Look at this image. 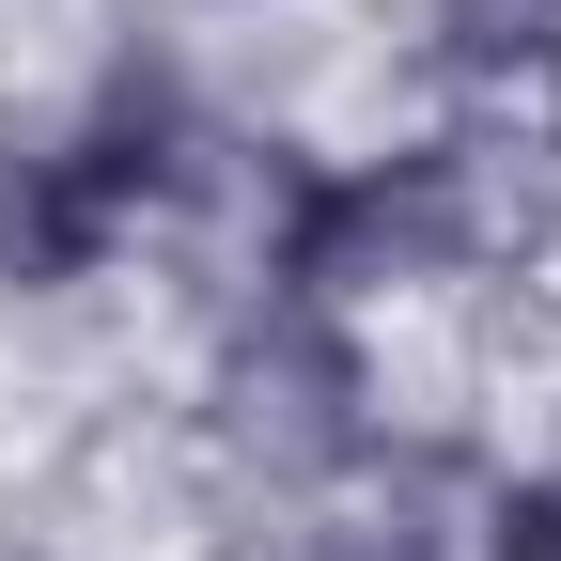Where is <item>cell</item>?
Returning a JSON list of instances; mask_svg holds the SVG:
<instances>
[{
	"label": "cell",
	"instance_id": "6da1fadb",
	"mask_svg": "<svg viewBox=\"0 0 561 561\" xmlns=\"http://www.w3.org/2000/svg\"><path fill=\"white\" fill-rule=\"evenodd\" d=\"M157 187H172V110L157 94H110L79 140L16 157V187H0V265H16V280H79Z\"/></svg>",
	"mask_w": 561,
	"mask_h": 561
},
{
	"label": "cell",
	"instance_id": "7a4b0ae2",
	"mask_svg": "<svg viewBox=\"0 0 561 561\" xmlns=\"http://www.w3.org/2000/svg\"><path fill=\"white\" fill-rule=\"evenodd\" d=\"M483 561H561V483H500L483 500Z\"/></svg>",
	"mask_w": 561,
	"mask_h": 561
}]
</instances>
